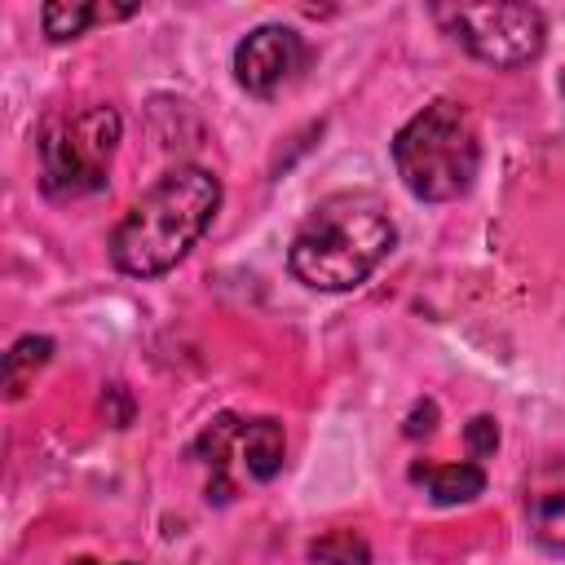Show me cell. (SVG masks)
Segmentation results:
<instances>
[{
  "label": "cell",
  "mask_w": 565,
  "mask_h": 565,
  "mask_svg": "<svg viewBox=\"0 0 565 565\" xmlns=\"http://www.w3.org/2000/svg\"><path fill=\"white\" fill-rule=\"evenodd\" d=\"M397 230L371 190H340L322 199L291 238L287 265L313 291H353L393 252Z\"/></svg>",
  "instance_id": "7a4b0ae2"
},
{
  "label": "cell",
  "mask_w": 565,
  "mask_h": 565,
  "mask_svg": "<svg viewBox=\"0 0 565 565\" xmlns=\"http://www.w3.org/2000/svg\"><path fill=\"white\" fill-rule=\"evenodd\" d=\"M221 207V181L207 168H172L159 177L115 225L110 234V260L115 269L132 278H159L168 274L212 225Z\"/></svg>",
  "instance_id": "6da1fadb"
},
{
  "label": "cell",
  "mask_w": 565,
  "mask_h": 565,
  "mask_svg": "<svg viewBox=\"0 0 565 565\" xmlns=\"http://www.w3.org/2000/svg\"><path fill=\"white\" fill-rule=\"evenodd\" d=\"M459 44L486 66H525L547 44V22L534 4H468L455 13Z\"/></svg>",
  "instance_id": "5b68a950"
},
{
  "label": "cell",
  "mask_w": 565,
  "mask_h": 565,
  "mask_svg": "<svg viewBox=\"0 0 565 565\" xmlns=\"http://www.w3.org/2000/svg\"><path fill=\"white\" fill-rule=\"evenodd\" d=\"M79 565H93V561H79Z\"/></svg>",
  "instance_id": "2e32d148"
},
{
  "label": "cell",
  "mask_w": 565,
  "mask_h": 565,
  "mask_svg": "<svg viewBox=\"0 0 565 565\" xmlns=\"http://www.w3.org/2000/svg\"><path fill=\"white\" fill-rule=\"evenodd\" d=\"M309 556H313L318 565H371V547H366L353 530H331V534H322V539L309 547Z\"/></svg>",
  "instance_id": "7c38bea8"
},
{
  "label": "cell",
  "mask_w": 565,
  "mask_h": 565,
  "mask_svg": "<svg viewBox=\"0 0 565 565\" xmlns=\"http://www.w3.org/2000/svg\"><path fill=\"white\" fill-rule=\"evenodd\" d=\"M309 49L300 40V31L282 26V22H265L256 31H247L234 49V75L247 93L256 97H274L282 84L296 79V71L305 66Z\"/></svg>",
  "instance_id": "8992f818"
},
{
  "label": "cell",
  "mask_w": 565,
  "mask_h": 565,
  "mask_svg": "<svg viewBox=\"0 0 565 565\" xmlns=\"http://www.w3.org/2000/svg\"><path fill=\"white\" fill-rule=\"evenodd\" d=\"M53 358V340L49 335H22L9 353H4V393L18 402L31 384H35V371H44Z\"/></svg>",
  "instance_id": "8fae6325"
},
{
  "label": "cell",
  "mask_w": 565,
  "mask_h": 565,
  "mask_svg": "<svg viewBox=\"0 0 565 565\" xmlns=\"http://www.w3.org/2000/svg\"><path fill=\"white\" fill-rule=\"evenodd\" d=\"M433 424H437V406L433 402H415V411L406 419V437H428Z\"/></svg>",
  "instance_id": "9a60e30c"
},
{
  "label": "cell",
  "mask_w": 565,
  "mask_h": 565,
  "mask_svg": "<svg viewBox=\"0 0 565 565\" xmlns=\"http://www.w3.org/2000/svg\"><path fill=\"white\" fill-rule=\"evenodd\" d=\"M102 411H106V419H110L115 428H124V424L132 419V402H128L124 384H110V388H106V397H102Z\"/></svg>",
  "instance_id": "5bb4252c"
},
{
  "label": "cell",
  "mask_w": 565,
  "mask_h": 565,
  "mask_svg": "<svg viewBox=\"0 0 565 565\" xmlns=\"http://www.w3.org/2000/svg\"><path fill=\"white\" fill-rule=\"evenodd\" d=\"M411 481L428 486V499L441 508L472 503L486 490V472L477 463H411Z\"/></svg>",
  "instance_id": "9c48e42d"
},
{
  "label": "cell",
  "mask_w": 565,
  "mask_h": 565,
  "mask_svg": "<svg viewBox=\"0 0 565 565\" xmlns=\"http://www.w3.org/2000/svg\"><path fill=\"white\" fill-rule=\"evenodd\" d=\"M393 168L402 185L424 203H450L472 190L481 168V141L472 115L459 102H433L393 137Z\"/></svg>",
  "instance_id": "3957f363"
},
{
  "label": "cell",
  "mask_w": 565,
  "mask_h": 565,
  "mask_svg": "<svg viewBox=\"0 0 565 565\" xmlns=\"http://www.w3.org/2000/svg\"><path fill=\"white\" fill-rule=\"evenodd\" d=\"M119 110L84 106L53 115L40 128V185L49 199H84L106 185L110 154L119 146Z\"/></svg>",
  "instance_id": "277c9868"
},
{
  "label": "cell",
  "mask_w": 565,
  "mask_h": 565,
  "mask_svg": "<svg viewBox=\"0 0 565 565\" xmlns=\"http://www.w3.org/2000/svg\"><path fill=\"white\" fill-rule=\"evenodd\" d=\"M137 4H84V0H49L40 9L44 35L49 40H75L84 35L93 22H115V18H132Z\"/></svg>",
  "instance_id": "30bf717a"
},
{
  "label": "cell",
  "mask_w": 565,
  "mask_h": 565,
  "mask_svg": "<svg viewBox=\"0 0 565 565\" xmlns=\"http://www.w3.org/2000/svg\"><path fill=\"white\" fill-rule=\"evenodd\" d=\"M525 525L539 547L565 556V455H552L525 477Z\"/></svg>",
  "instance_id": "52a82bcc"
},
{
  "label": "cell",
  "mask_w": 565,
  "mask_h": 565,
  "mask_svg": "<svg viewBox=\"0 0 565 565\" xmlns=\"http://www.w3.org/2000/svg\"><path fill=\"white\" fill-rule=\"evenodd\" d=\"M238 455H243V472L252 481H274L282 472V455H287V437L278 419H247L238 428Z\"/></svg>",
  "instance_id": "ba28073f"
},
{
  "label": "cell",
  "mask_w": 565,
  "mask_h": 565,
  "mask_svg": "<svg viewBox=\"0 0 565 565\" xmlns=\"http://www.w3.org/2000/svg\"><path fill=\"white\" fill-rule=\"evenodd\" d=\"M463 437H468V450H472V455H494V446H499V424H494L490 415H477V419L463 428Z\"/></svg>",
  "instance_id": "4fadbf2b"
}]
</instances>
